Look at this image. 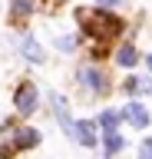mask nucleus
<instances>
[{"label": "nucleus", "mask_w": 152, "mask_h": 159, "mask_svg": "<svg viewBox=\"0 0 152 159\" xmlns=\"http://www.w3.org/2000/svg\"><path fill=\"white\" fill-rule=\"evenodd\" d=\"M80 20L83 23H89V33H96L99 40H109V37H116L122 30V23L116 17H109V13H89V10H80Z\"/></svg>", "instance_id": "obj_1"}, {"label": "nucleus", "mask_w": 152, "mask_h": 159, "mask_svg": "<svg viewBox=\"0 0 152 159\" xmlns=\"http://www.w3.org/2000/svg\"><path fill=\"white\" fill-rule=\"evenodd\" d=\"M37 99H40L37 86H33V83H20V86H17V93H13V106H17V113L30 116L33 109H37Z\"/></svg>", "instance_id": "obj_2"}, {"label": "nucleus", "mask_w": 152, "mask_h": 159, "mask_svg": "<svg viewBox=\"0 0 152 159\" xmlns=\"http://www.w3.org/2000/svg\"><path fill=\"white\" fill-rule=\"evenodd\" d=\"M80 83L86 89H93V93H106V76H102L99 70H93V66H83L80 70Z\"/></svg>", "instance_id": "obj_3"}, {"label": "nucleus", "mask_w": 152, "mask_h": 159, "mask_svg": "<svg viewBox=\"0 0 152 159\" xmlns=\"http://www.w3.org/2000/svg\"><path fill=\"white\" fill-rule=\"evenodd\" d=\"M73 139L83 143V146H93V143H96V123H93V119H80V123H73Z\"/></svg>", "instance_id": "obj_4"}, {"label": "nucleus", "mask_w": 152, "mask_h": 159, "mask_svg": "<svg viewBox=\"0 0 152 159\" xmlns=\"http://www.w3.org/2000/svg\"><path fill=\"white\" fill-rule=\"evenodd\" d=\"M126 119H129L136 129H145L149 126V109L139 106V103H129V106H126Z\"/></svg>", "instance_id": "obj_5"}, {"label": "nucleus", "mask_w": 152, "mask_h": 159, "mask_svg": "<svg viewBox=\"0 0 152 159\" xmlns=\"http://www.w3.org/2000/svg\"><path fill=\"white\" fill-rule=\"evenodd\" d=\"M53 106H56V119H60L63 133H70V136H73V123H76V119H70V109H66V99L53 96Z\"/></svg>", "instance_id": "obj_6"}, {"label": "nucleus", "mask_w": 152, "mask_h": 159, "mask_svg": "<svg viewBox=\"0 0 152 159\" xmlns=\"http://www.w3.org/2000/svg\"><path fill=\"white\" fill-rule=\"evenodd\" d=\"M40 143V133L37 129H17V143H13V149H30Z\"/></svg>", "instance_id": "obj_7"}, {"label": "nucleus", "mask_w": 152, "mask_h": 159, "mask_svg": "<svg viewBox=\"0 0 152 159\" xmlns=\"http://www.w3.org/2000/svg\"><path fill=\"white\" fill-rule=\"evenodd\" d=\"M23 57H27V60H33V63H40V60H43V50H40V43H37L33 37H27V40H23Z\"/></svg>", "instance_id": "obj_8"}, {"label": "nucleus", "mask_w": 152, "mask_h": 159, "mask_svg": "<svg viewBox=\"0 0 152 159\" xmlns=\"http://www.w3.org/2000/svg\"><path fill=\"white\" fill-rule=\"evenodd\" d=\"M10 13H13L17 20L30 17V13H33V0H10Z\"/></svg>", "instance_id": "obj_9"}, {"label": "nucleus", "mask_w": 152, "mask_h": 159, "mask_svg": "<svg viewBox=\"0 0 152 159\" xmlns=\"http://www.w3.org/2000/svg\"><path fill=\"white\" fill-rule=\"evenodd\" d=\"M122 63V66H136V60H139V53H136V47H129V43H126V47H119V57H116Z\"/></svg>", "instance_id": "obj_10"}, {"label": "nucleus", "mask_w": 152, "mask_h": 159, "mask_svg": "<svg viewBox=\"0 0 152 159\" xmlns=\"http://www.w3.org/2000/svg\"><path fill=\"white\" fill-rule=\"evenodd\" d=\"M119 149H122V136L116 133V129H112V133H106V156H116Z\"/></svg>", "instance_id": "obj_11"}, {"label": "nucleus", "mask_w": 152, "mask_h": 159, "mask_svg": "<svg viewBox=\"0 0 152 159\" xmlns=\"http://www.w3.org/2000/svg\"><path fill=\"white\" fill-rule=\"evenodd\" d=\"M99 126L106 129V133H112V129L119 126V113H112V109H106V113L99 116Z\"/></svg>", "instance_id": "obj_12"}, {"label": "nucleus", "mask_w": 152, "mask_h": 159, "mask_svg": "<svg viewBox=\"0 0 152 159\" xmlns=\"http://www.w3.org/2000/svg\"><path fill=\"white\" fill-rule=\"evenodd\" d=\"M56 47H60V50H73V47H76V37H60Z\"/></svg>", "instance_id": "obj_13"}, {"label": "nucleus", "mask_w": 152, "mask_h": 159, "mask_svg": "<svg viewBox=\"0 0 152 159\" xmlns=\"http://www.w3.org/2000/svg\"><path fill=\"white\" fill-rule=\"evenodd\" d=\"M139 159H152V139H145V143H142V149H139Z\"/></svg>", "instance_id": "obj_14"}, {"label": "nucleus", "mask_w": 152, "mask_h": 159, "mask_svg": "<svg viewBox=\"0 0 152 159\" xmlns=\"http://www.w3.org/2000/svg\"><path fill=\"white\" fill-rule=\"evenodd\" d=\"M102 7H119V0H99Z\"/></svg>", "instance_id": "obj_15"}, {"label": "nucleus", "mask_w": 152, "mask_h": 159, "mask_svg": "<svg viewBox=\"0 0 152 159\" xmlns=\"http://www.w3.org/2000/svg\"><path fill=\"white\" fill-rule=\"evenodd\" d=\"M145 63H149V70H152V53H149V60H145Z\"/></svg>", "instance_id": "obj_16"}]
</instances>
